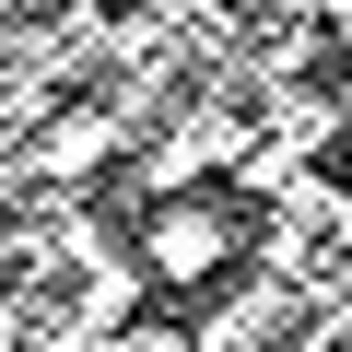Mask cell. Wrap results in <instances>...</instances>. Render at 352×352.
Listing matches in <instances>:
<instances>
[{"instance_id": "6da1fadb", "label": "cell", "mask_w": 352, "mask_h": 352, "mask_svg": "<svg viewBox=\"0 0 352 352\" xmlns=\"http://www.w3.org/2000/svg\"><path fill=\"white\" fill-rule=\"evenodd\" d=\"M141 258H153V270H176V282H188V270H212V258H223V223H212V200H176V212L141 235Z\"/></svg>"}]
</instances>
